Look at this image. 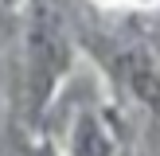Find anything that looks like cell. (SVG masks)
I'll return each mask as SVG.
<instances>
[{
	"mask_svg": "<svg viewBox=\"0 0 160 156\" xmlns=\"http://www.w3.org/2000/svg\"><path fill=\"white\" fill-rule=\"evenodd\" d=\"M62 66H67V43H62L59 27L51 20H39L35 31H31V51H28V90L35 105L51 94Z\"/></svg>",
	"mask_w": 160,
	"mask_h": 156,
	"instance_id": "cell-1",
	"label": "cell"
},
{
	"mask_svg": "<svg viewBox=\"0 0 160 156\" xmlns=\"http://www.w3.org/2000/svg\"><path fill=\"white\" fill-rule=\"evenodd\" d=\"M74 156H109V137L98 129L94 117H86L74 129Z\"/></svg>",
	"mask_w": 160,
	"mask_h": 156,
	"instance_id": "cell-2",
	"label": "cell"
}]
</instances>
